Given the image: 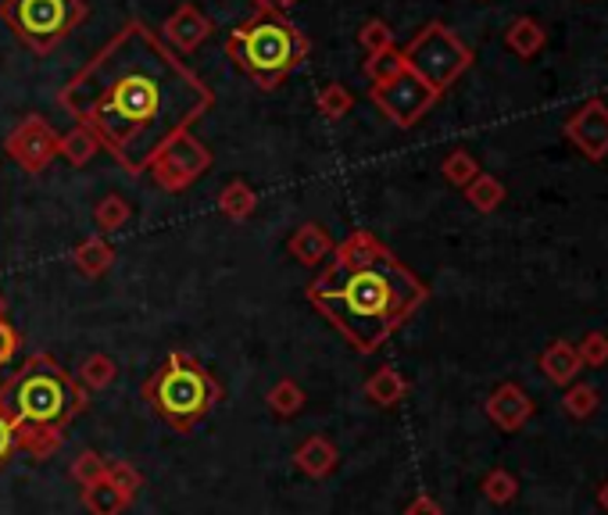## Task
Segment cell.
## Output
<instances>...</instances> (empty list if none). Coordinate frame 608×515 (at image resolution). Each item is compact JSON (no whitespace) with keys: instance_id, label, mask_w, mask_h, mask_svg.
I'll return each instance as SVG.
<instances>
[{"instance_id":"obj_1","label":"cell","mask_w":608,"mask_h":515,"mask_svg":"<svg viewBox=\"0 0 608 515\" xmlns=\"http://www.w3.org/2000/svg\"><path fill=\"white\" fill-rule=\"evenodd\" d=\"M58 104L122 172L140 176L157 147L212 112L215 93L148 22L132 18L61 86Z\"/></svg>"},{"instance_id":"obj_2","label":"cell","mask_w":608,"mask_h":515,"mask_svg":"<svg viewBox=\"0 0 608 515\" xmlns=\"http://www.w3.org/2000/svg\"><path fill=\"white\" fill-rule=\"evenodd\" d=\"M308 301L347 337L358 354L383 348L408 315L430 298L422 279L397 254L358 229L333 248L330 265L308 284Z\"/></svg>"},{"instance_id":"obj_3","label":"cell","mask_w":608,"mask_h":515,"mask_svg":"<svg viewBox=\"0 0 608 515\" xmlns=\"http://www.w3.org/2000/svg\"><path fill=\"white\" fill-rule=\"evenodd\" d=\"M90 394L76 384L54 354H33L22 369L0 387V409L11 415L18 448L29 459L47 462L65 444V429L87 409Z\"/></svg>"},{"instance_id":"obj_4","label":"cell","mask_w":608,"mask_h":515,"mask_svg":"<svg viewBox=\"0 0 608 515\" xmlns=\"http://www.w3.org/2000/svg\"><path fill=\"white\" fill-rule=\"evenodd\" d=\"M308 36L290 26L276 8H258L226 36V54L258 90H276L308 58Z\"/></svg>"},{"instance_id":"obj_5","label":"cell","mask_w":608,"mask_h":515,"mask_svg":"<svg viewBox=\"0 0 608 515\" xmlns=\"http://www.w3.org/2000/svg\"><path fill=\"white\" fill-rule=\"evenodd\" d=\"M140 394L176 434H190L223 401V387L193 354L176 351L143 379Z\"/></svg>"},{"instance_id":"obj_6","label":"cell","mask_w":608,"mask_h":515,"mask_svg":"<svg viewBox=\"0 0 608 515\" xmlns=\"http://www.w3.org/2000/svg\"><path fill=\"white\" fill-rule=\"evenodd\" d=\"M83 18V0H0V22L36 54H51Z\"/></svg>"},{"instance_id":"obj_7","label":"cell","mask_w":608,"mask_h":515,"mask_svg":"<svg viewBox=\"0 0 608 515\" xmlns=\"http://www.w3.org/2000/svg\"><path fill=\"white\" fill-rule=\"evenodd\" d=\"M401 58H405V68L416 72V76L436 93H444L447 86H455L472 65V51L444 26V22H430V26H422L405 43Z\"/></svg>"},{"instance_id":"obj_8","label":"cell","mask_w":608,"mask_h":515,"mask_svg":"<svg viewBox=\"0 0 608 515\" xmlns=\"http://www.w3.org/2000/svg\"><path fill=\"white\" fill-rule=\"evenodd\" d=\"M212 168V151L204 147L190 129L176 133L173 140H165L154 151V158L148 162L151 179L162 187L165 193H182L198 183L204 172Z\"/></svg>"},{"instance_id":"obj_9","label":"cell","mask_w":608,"mask_h":515,"mask_svg":"<svg viewBox=\"0 0 608 515\" xmlns=\"http://www.w3.org/2000/svg\"><path fill=\"white\" fill-rule=\"evenodd\" d=\"M369 101L380 108V112L391 118L397 129H411V126H419L422 115H430V108L441 101V93L430 90L416 72L405 68V72H397L394 79L372 83Z\"/></svg>"},{"instance_id":"obj_10","label":"cell","mask_w":608,"mask_h":515,"mask_svg":"<svg viewBox=\"0 0 608 515\" xmlns=\"http://www.w3.org/2000/svg\"><path fill=\"white\" fill-rule=\"evenodd\" d=\"M4 151L11 162H18L26 172H43L61 154V137L43 115H26L8 133Z\"/></svg>"},{"instance_id":"obj_11","label":"cell","mask_w":608,"mask_h":515,"mask_svg":"<svg viewBox=\"0 0 608 515\" xmlns=\"http://www.w3.org/2000/svg\"><path fill=\"white\" fill-rule=\"evenodd\" d=\"M566 137H569V143H577V151L583 158H591V162L608 158V104L601 101V97H591L580 112L569 115Z\"/></svg>"},{"instance_id":"obj_12","label":"cell","mask_w":608,"mask_h":515,"mask_svg":"<svg viewBox=\"0 0 608 515\" xmlns=\"http://www.w3.org/2000/svg\"><path fill=\"white\" fill-rule=\"evenodd\" d=\"M483 412H486V419H491L497 429L516 434V429H522L533 419V401H530V394L519 384H502L491 398H486Z\"/></svg>"},{"instance_id":"obj_13","label":"cell","mask_w":608,"mask_h":515,"mask_svg":"<svg viewBox=\"0 0 608 515\" xmlns=\"http://www.w3.org/2000/svg\"><path fill=\"white\" fill-rule=\"evenodd\" d=\"M208 36H212V18L193 4H182L165 18V40L173 51L190 54V51H198Z\"/></svg>"},{"instance_id":"obj_14","label":"cell","mask_w":608,"mask_h":515,"mask_svg":"<svg viewBox=\"0 0 608 515\" xmlns=\"http://www.w3.org/2000/svg\"><path fill=\"white\" fill-rule=\"evenodd\" d=\"M294 465L304 476H312V480H326V476L340 465V451L330 437H319V434L304 437L294 448Z\"/></svg>"},{"instance_id":"obj_15","label":"cell","mask_w":608,"mask_h":515,"mask_svg":"<svg viewBox=\"0 0 608 515\" xmlns=\"http://www.w3.org/2000/svg\"><path fill=\"white\" fill-rule=\"evenodd\" d=\"M333 237L330 233H326L319 223H304V226H297L294 229V237L287 240V251H290V258H297L301 265H308V268H315L319 262H326V258L333 254Z\"/></svg>"},{"instance_id":"obj_16","label":"cell","mask_w":608,"mask_h":515,"mask_svg":"<svg viewBox=\"0 0 608 515\" xmlns=\"http://www.w3.org/2000/svg\"><path fill=\"white\" fill-rule=\"evenodd\" d=\"M580 369H583V362L577 354V343H569V340H552L541 354V373L547 376V384H555V387H569Z\"/></svg>"},{"instance_id":"obj_17","label":"cell","mask_w":608,"mask_h":515,"mask_svg":"<svg viewBox=\"0 0 608 515\" xmlns=\"http://www.w3.org/2000/svg\"><path fill=\"white\" fill-rule=\"evenodd\" d=\"M79 501L90 515H122L132 505V498L122 487H115L112 480H107V473H104V480H97L90 487H79Z\"/></svg>"},{"instance_id":"obj_18","label":"cell","mask_w":608,"mask_h":515,"mask_svg":"<svg viewBox=\"0 0 608 515\" xmlns=\"http://www.w3.org/2000/svg\"><path fill=\"white\" fill-rule=\"evenodd\" d=\"M408 394V379L401 376L394 365H380L369 379H365V398L372 404H380V409H394Z\"/></svg>"},{"instance_id":"obj_19","label":"cell","mask_w":608,"mask_h":515,"mask_svg":"<svg viewBox=\"0 0 608 515\" xmlns=\"http://www.w3.org/2000/svg\"><path fill=\"white\" fill-rule=\"evenodd\" d=\"M544 43H547V33L537 18H530V15H519L508 22V29H505V47L512 54L519 58H537L544 51Z\"/></svg>"},{"instance_id":"obj_20","label":"cell","mask_w":608,"mask_h":515,"mask_svg":"<svg viewBox=\"0 0 608 515\" xmlns=\"http://www.w3.org/2000/svg\"><path fill=\"white\" fill-rule=\"evenodd\" d=\"M72 262H76V268H79L83 276L97 279V276H104L107 268H112L115 248L104 237H90V240H83L76 251H72Z\"/></svg>"},{"instance_id":"obj_21","label":"cell","mask_w":608,"mask_h":515,"mask_svg":"<svg viewBox=\"0 0 608 515\" xmlns=\"http://www.w3.org/2000/svg\"><path fill=\"white\" fill-rule=\"evenodd\" d=\"M254 208H258V193H254L243 179L226 183L223 193H218V212L226 218H233V223H248L254 215Z\"/></svg>"},{"instance_id":"obj_22","label":"cell","mask_w":608,"mask_h":515,"mask_svg":"<svg viewBox=\"0 0 608 515\" xmlns=\"http://www.w3.org/2000/svg\"><path fill=\"white\" fill-rule=\"evenodd\" d=\"M304 390H301V384L297 379H290V376H283V379H276V384L269 387V394H265V404H269V412L273 415H279V419H294V415L304 409Z\"/></svg>"},{"instance_id":"obj_23","label":"cell","mask_w":608,"mask_h":515,"mask_svg":"<svg viewBox=\"0 0 608 515\" xmlns=\"http://www.w3.org/2000/svg\"><path fill=\"white\" fill-rule=\"evenodd\" d=\"M115 376H118V365L107 359V354H90V359H83V365H79L76 384L87 390V394H97V390L112 387Z\"/></svg>"},{"instance_id":"obj_24","label":"cell","mask_w":608,"mask_h":515,"mask_svg":"<svg viewBox=\"0 0 608 515\" xmlns=\"http://www.w3.org/2000/svg\"><path fill=\"white\" fill-rule=\"evenodd\" d=\"M466 201L477 208L480 215H491L494 208H502V201H505V183L497 176H486V172H480V176L466 187Z\"/></svg>"},{"instance_id":"obj_25","label":"cell","mask_w":608,"mask_h":515,"mask_svg":"<svg viewBox=\"0 0 608 515\" xmlns=\"http://www.w3.org/2000/svg\"><path fill=\"white\" fill-rule=\"evenodd\" d=\"M97 151H101V143H97V137L87 126H72L65 137H61V154H65L72 165H87L90 158H97Z\"/></svg>"},{"instance_id":"obj_26","label":"cell","mask_w":608,"mask_h":515,"mask_svg":"<svg viewBox=\"0 0 608 515\" xmlns=\"http://www.w3.org/2000/svg\"><path fill=\"white\" fill-rule=\"evenodd\" d=\"M315 108H319L330 122H340L351 108H355V97H351V90L344 83H326L322 90L315 93Z\"/></svg>"},{"instance_id":"obj_27","label":"cell","mask_w":608,"mask_h":515,"mask_svg":"<svg viewBox=\"0 0 608 515\" xmlns=\"http://www.w3.org/2000/svg\"><path fill=\"white\" fill-rule=\"evenodd\" d=\"M93 223L101 233H118L129 223V201L118 198V193H107V198H101L93 208Z\"/></svg>"},{"instance_id":"obj_28","label":"cell","mask_w":608,"mask_h":515,"mask_svg":"<svg viewBox=\"0 0 608 515\" xmlns=\"http://www.w3.org/2000/svg\"><path fill=\"white\" fill-rule=\"evenodd\" d=\"M362 72L369 83H387V79H394L397 72H405V58H401L397 47H387V51H376V54L365 58Z\"/></svg>"},{"instance_id":"obj_29","label":"cell","mask_w":608,"mask_h":515,"mask_svg":"<svg viewBox=\"0 0 608 515\" xmlns=\"http://www.w3.org/2000/svg\"><path fill=\"white\" fill-rule=\"evenodd\" d=\"M480 490H483V498L491 501V505H512L516 494H519V480L508 469H491L483 476Z\"/></svg>"},{"instance_id":"obj_30","label":"cell","mask_w":608,"mask_h":515,"mask_svg":"<svg viewBox=\"0 0 608 515\" xmlns=\"http://www.w3.org/2000/svg\"><path fill=\"white\" fill-rule=\"evenodd\" d=\"M441 172H444V179L452 183V187H458V190H466L472 179L480 176V165H477V158H472L469 151H452L444 158V165H441Z\"/></svg>"},{"instance_id":"obj_31","label":"cell","mask_w":608,"mask_h":515,"mask_svg":"<svg viewBox=\"0 0 608 515\" xmlns=\"http://www.w3.org/2000/svg\"><path fill=\"white\" fill-rule=\"evenodd\" d=\"M598 387H591V384H569L566 390V398H562V409L573 415V419H591L594 412H598Z\"/></svg>"},{"instance_id":"obj_32","label":"cell","mask_w":608,"mask_h":515,"mask_svg":"<svg viewBox=\"0 0 608 515\" xmlns=\"http://www.w3.org/2000/svg\"><path fill=\"white\" fill-rule=\"evenodd\" d=\"M358 43L365 47V54L387 51V47H394V29L387 26L383 18H369V22H365V26L358 29Z\"/></svg>"},{"instance_id":"obj_33","label":"cell","mask_w":608,"mask_h":515,"mask_svg":"<svg viewBox=\"0 0 608 515\" xmlns=\"http://www.w3.org/2000/svg\"><path fill=\"white\" fill-rule=\"evenodd\" d=\"M104 473H107V462L97 455V451H83V455L72 462V480H76L79 487L104 480Z\"/></svg>"},{"instance_id":"obj_34","label":"cell","mask_w":608,"mask_h":515,"mask_svg":"<svg viewBox=\"0 0 608 515\" xmlns=\"http://www.w3.org/2000/svg\"><path fill=\"white\" fill-rule=\"evenodd\" d=\"M107 480L126 490L129 498H137L143 490V476L137 465H129V462H107Z\"/></svg>"},{"instance_id":"obj_35","label":"cell","mask_w":608,"mask_h":515,"mask_svg":"<svg viewBox=\"0 0 608 515\" xmlns=\"http://www.w3.org/2000/svg\"><path fill=\"white\" fill-rule=\"evenodd\" d=\"M577 354H580V362H583V365H591V369H598V365L608 362V337H605V334H587V337L580 340Z\"/></svg>"},{"instance_id":"obj_36","label":"cell","mask_w":608,"mask_h":515,"mask_svg":"<svg viewBox=\"0 0 608 515\" xmlns=\"http://www.w3.org/2000/svg\"><path fill=\"white\" fill-rule=\"evenodd\" d=\"M18 451V434H15V423H11V415L0 409V469L11 462V455Z\"/></svg>"},{"instance_id":"obj_37","label":"cell","mask_w":608,"mask_h":515,"mask_svg":"<svg viewBox=\"0 0 608 515\" xmlns=\"http://www.w3.org/2000/svg\"><path fill=\"white\" fill-rule=\"evenodd\" d=\"M18 348H22V340L15 334V326L8 323V315H0V369H4L11 359H15Z\"/></svg>"},{"instance_id":"obj_38","label":"cell","mask_w":608,"mask_h":515,"mask_svg":"<svg viewBox=\"0 0 608 515\" xmlns=\"http://www.w3.org/2000/svg\"><path fill=\"white\" fill-rule=\"evenodd\" d=\"M405 515H444V508L436 505V498H430V494H416V498L408 501Z\"/></svg>"},{"instance_id":"obj_39","label":"cell","mask_w":608,"mask_h":515,"mask_svg":"<svg viewBox=\"0 0 608 515\" xmlns=\"http://www.w3.org/2000/svg\"><path fill=\"white\" fill-rule=\"evenodd\" d=\"M598 505H601V512L608 515V480H605V483L598 487Z\"/></svg>"},{"instance_id":"obj_40","label":"cell","mask_w":608,"mask_h":515,"mask_svg":"<svg viewBox=\"0 0 608 515\" xmlns=\"http://www.w3.org/2000/svg\"><path fill=\"white\" fill-rule=\"evenodd\" d=\"M297 0H269V8H276V11H287V8H294Z\"/></svg>"},{"instance_id":"obj_41","label":"cell","mask_w":608,"mask_h":515,"mask_svg":"<svg viewBox=\"0 0 608 515\" xmlns=\"http://www.w3.org/2000/svg\"><path fill=\"white\" fill-rule=\"evenodd\" d=\"M254 8H269V0H251Z\"/></svg>"}]
</instances>
